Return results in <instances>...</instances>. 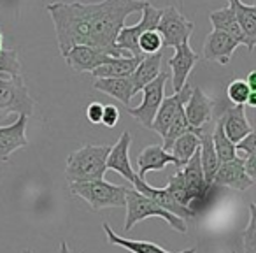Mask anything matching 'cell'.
I'll use <instances>...</instances> for the list:
<instances>
[{"label": "cell", "mask_w": 256, "mask_h": 253, "mask_svg": "<svg viewBox=\"0 0 256 253\" xmlns=\"http://www.w3.org/2000/svg\"><path fill=\"white\" fill-rule=\"evenodd\" d=\"M146 0H102L84 4V20L88 29V46L104 50L110 57H126L116 48V37L124 27V20L134 13H140Z\"/></svg>", "instance_id": "cell-1"}, {"label": "cell", "mask_w": 256, "mask_h": 253, "mask_svg": "<svg viewBox=\"0 0 256 253\" xmlns=\"http://www.w3.org/2000/svg\"><path fill=\"white\" fill-rule=\"evenodd\" d=\"M109 144H88L72 151L67 158V176L68 183L76 181H92V179H102L107 172L106 160L109 155Z\"/></svg>", "instance_id": "cell-2"}, {"label": "cell", "mask_w": 256, "mask_h": 253, "mask_svg": "<svg viewBox=\"0 0 256 253\" xmlns=\"http://www.w3.org/2000/svg\"><path fill=\"white\" fill-rule=\"evenodd\" d=\"M124 209H126V218H124V225H123L124 232H130L136 223H139V221L146 220V218H151V216L164 218L172 228H176V230L181 232V234L188 232L186 220H182V218L165 211L164 207H160L156 202H153L150 197L137 192L136 188L126 190V195H124Z\"/></svg>", "instance_id": "cell-3"}, {"label": "cell", "mask_w": 256, "mask_h": 253, "mask_svg": "<svg viewBox=\"0 0 256 253\" xmlns=\"http://www.w3.org/2000/svg\"><path fill=\"white\" fill-rule=\"evenodd\" d=\"M70 193L90 204L93 211L107 209V207H124V195L130 186L112 185L106 179H92V181L68 183Z\"/></svg>", "instance_id": "cell-4"}, {"label": "cell", "mask_w": 256, "mask_h": 253, "mask_svg": "<svg viewBox=\"0 0 256 253\" xmlns=\"http://www.w3.org/2000/svg\"><path fill=\"white\" fill-rule=\"evenodd\" d=\"M12 113L34 114V100L28 93L22 74H6L0 72V120Z\"/></svg>", "instance_id": "cell-5"}, {"label": "cell", "mask_w": 256, "mask_h": 253, "mask_svg": "<svg viewBox=\"0 0 256 253\" xmlns=\"http://www.w3.org/2000/svg\"><path fill=\"white\" fill-rule=\"evenodd\" d=\"M193 29L195 25L174 6L160 9V22L156 25V32L162 36L164 48H178L182 43H190Z\"/></svg>", "instance_id": "cell-6"}, {"label": "cell", "mask_w": 256, "mask_h": 253, "mask_svg": "<svg viewBox=\"0 0 256 253\" xmlns=\"http://www.w3.org/2000/svg\"><path fill=\"white\" fill-rule=\"evenodd\" d=\"M170 79L168 72H160L153 81H150L144 86L140 92H142V102L137 107L128 106V114L132 118H136L140 125L150 129L151 123L154 120V114H156L158 107H160L162 100L165 97V85Z\"/></svg>", "instance_id": "cell-7"}, {"label": "cell", "mask_w": 256, "mask_h": 253, "mask_svg": "<svg viewBox=\"0 0 256 253\" xmlns=\"http://www.w3.org/2000/svg\"><path fill=\"white\" fill-rule=\"evenodd\" d=\"M140 13H142V18L139 20V23L121 29V32L116 37V48L124 51V53L132 55V57L142 58L144 55L139 51V37L146 30H156V25L160 22V9L154 8L150 2H146V6H144V9Z\"/></svg>", "instance_id": "cell-8"}, {"label": "cell", "mask_w": 256, "mask_h": 253, "mask_svg": "<svg viewBox=\"0 0 256 253\" xmlns=\"http://www.w3.org/2000/svg\"><path fill=\"white\" fill-rule=\"evenodd\" d=\"M182 109H184V116L188 120L190 127L193 129V132H196V130L206 129L209 121L212 120L214 102L210 97L204 93V90L195 86V88H192V93H190Z\"/></svg>", "instance_id": "cell-9"}, {"label": "cell", "mask_w": 256, "mask_h": 253, "mask_svg": "<svg viewBox=\"0 0 256 253\" xmlns=\"http://www.w3.org/2000/svg\"><path fill=\"white\" fill-rule=\"evenodd\" d=\"M134 188L137 190V192H140L142 195L150 197L153 202H156L160 207H164L165 211H168V213L176 214V216L182 218V220H186V218H195V211H192L190 207L182 206V204H179L178 200L172 197V193L167 190V186L165 188H153V186H150L146 183V179L140 178L139 174L136 172V176H134V181H132Z\"/></svg>", "instance_id": "cell-10"}, {"label": "cell", "mask_w": 256, "mask_h": 253, "mask_svg": "<svg viewBox=\"0 0 256 253\" xmlns=\"http://www.w3.org/2000/svg\"><path fill=\"white\" fill-rule=\"evenodd\" d=\"M200 148V146H198ZM181 176H182V185L184 190L190 197V206L193 209V202H198L200 199L207 197L209 190L212 188L210 185H207L206 179H204L202 165H200V151L196 150L193 153V157L186 162L181 167ZM195 211V209H193ZM196 213V211H195Z\"/></svg>", "instance_id": "cell-11"}, {"label": "cell", "mask_w": 256, "mask_h": 253, "mask_svg": "<svg viewBox=\"0 0 256 253\" xmlns=\"http://www.w3.org/2000/svg\"><path fill=\"white\" fill-rule=\"evenodd\" d=\"M64 58L67 62V65L70 69L78 72H92L93 69H96L98 65L109 62L110 57L107 51L98 50L95 46H88V44H78L72 46L68 51L64 53Z\"/></svg>", "instance_id": "cell-12"}, {"label": "cell", "mask_w": 256, "mask_h": 253, "mask_svg": "<svg viewBox=\"0 0 256 253\" xmlns=\"http://www.w3.org/2000/svg\"><path fill=\"white\" fill-rule=\"evenodd\" d=\"M198 60L200 55L192 50L190 43H182L178 48H174V57L168 60L174 92H179L188 83L190 74H192L193 67H195Z\"/></svg>", "instance_id": "cell-13"}, {"label": "cell", "mask_w": 256, "mask_h": 253, "mask_svg": "<svg viewBox=\"0 0 256 253\" xmlns=\"http://www.w3.org/2000/svg\"><path fill=\"white\" fill-rule=\"evenodd\" d=\"M212 185L228 186V188L244 192V190L251 188L254 185V179L249 178L248 172L244 171L242 160L238 157H235L232 160L220 162V167H218L216 174L212 178Z\"/></svg>", "instance_id": "cell-14"}, {"label": "cell", "mask_w": 256, "mask_h": 253, "mask_svg": "<svg viewBox=\"0 0 256 253\" xmlns=\"http://www.w3.org/2000/svg\"><path fill=\"white\" fill-rule=\"evenodd\" d=\"M26 123H28V116L26 114H20L14 123L0 127V164L8 162L16 150L25 148L28 144V139H26Z\"/></svg>", "instance_id": "cell-15"}, {"label": "cell", "mask_w": 256, "mask_h": 253, "mask_svg": "<svg viewBox=\"0 0 256 253\" xmlns=\"http://www.w3.org/2000/svg\"><path fill=\"white\" fill-rule=\"evenodd\" d=\"M130 144H132V136L128 130H124L123 134L120 136V139L116 141L114 146H110L109 155H107V160H106V167L107 171H114L124 178L128 183L134 181V176H136V171H134L132 164H130Z\"/></svg>", "instance_id": "cell-16"}, {"label": "cell", "mask_w": 256, "mask_h": 253, "mask_svg": "<svg viewBox=\"0 0 256 253\" xmlns=\"http://www.w3.org/2000/svg\"><path fill=\"white\" fill-rule=\"evenodd\" d=\"M240 44L235 39H232L228 34L221 32V30H212L209 36L206 37L204 43L202 57L209 62H218L221 65L230 64L232 55Z\"/></svg>", "instance_id": "cell-17"}, {"label": "cell", "mask_w": 256, "mask_h": 253, "mask_svg": "<svg viewBox=\"0 0 256 253\" xmlns=\"http://www.w3.org/2000/svg\"><path fill=\"white\" fill-rule=\"evenodd\" d=\"M190 93H192V86L186 83L179 92H174V95L164 97V100H162L160 107H158L156 114H154V120H153V123H151L150 129L154 130V132L160 134V136L164 137L165 134H167V129H168V125H170L172 118H174L176 111H178L181 106H184Z\"/></svg>", "instance_id": "cell-18"}, {"label": "cell", "mask_w": 256, "mask_h": 253, "mask_svg": "<svg viewBox=\"0 0 256 253\" xmlns=\"http://www.w3.org/2000/svg\"><path fill=\"white\" fill-rule=\"evenodd\" d=\"M168 164H174L176 169H178V160H176L170 151L164 150L162 144H150L137 157V167H139L137 174L146 179V174L150 171H162Z\"/></svg>", "instance_id": "cell-19"}, {"label": "cell", "mask_w": 256, "mask_h": 253, "mask_svg": "<svg viewBox=\"0 0 256 253\" xmlns=\"http://www.w3.org/2000/svg\"><path fill=\"white\" fill-rule=\"evenodd\" d=\"M223 121V129L226 137L232 143H237L242 137H246L249 132H252V127L249 123L248 116H246V106H234L228 107L221 116Z\"/></svg>", "instance_id": "cell-20"}, {"label": "cell", "mask_w": 256, "mask_h": 253, "mask_svg": "<svg viewBox=\"0 0 256 253\" xmlns=\"http://www.w3.org/2000/svg\"><path fill=\"white\" fill-rule=\"evenodd\" d=\"M102 227L107 235V242H110V244H114V246H121V248H126L132 253H196V248H188V249H182V251H168V249L162 248L156 242L121 237V235H118L116 232L110 228L109 223H104Z\"/></svg>", "instance_id": "cell-21"}, {"label": "cell", "mask_w": 256, "mask_h": 253, "mask_svg": "<svg viewBox=\"0 0 256 253\" xmlns=\"http://www.w3.org/2000/svg\"><path fill=\"white\" fill-rule=\"evenodd\" d=\"M209 22L212 23V29L214 30H221V32L228 34L232 39H235L238 44H242V46L248 48V51L254 50V48L249 44L246 34L242 32V29L238 27V23H237V20H235L234 11H232L230 6H226V8L218 9V11L210 13V15H209Z\"/></svg>", "instance_id": "cell-22"}, {"label": "cell", "mask_w": 256, "mask_h": 253, "mask_svg": "<svg viewBox=\"0 0 256 253\" xmlns=\"http://www.w3.org/2000/svg\"><path fill=\"white\" fill-rule=\"evenodd\" d=\"M93 88L96 92L107 93V95L114 97L120 100L123 106H130V100L136 95L134 92V83L130 76H123V78H95L93 81Z\"/></svg>", "instance_id": "cell-23"}, {"label": "cell", "mask_w": 256, "mask_h": 253, "mask_svg": "<svg viewBox=\"0 0 256 253\" xmlns=\"http://www.w3.org/2000/svg\"><path fill=\"white\" fill-rule=\"evenodd\" d=\"M162 62H164V55L162 51L153 55H146V57L140 58L139 65L136 67L134 74L130 76L134 83V92H140L144 86L150 81H153L158 74L162 72Z\"/></svg>", "instance_id": "cell-24"}, {"label": "cell", "mask_w": 256, "mask_h": 253, "mask_svg": "<svg viewBox=\"0 0 256 253\" xmlns=\"http://www.w3.org/2000/svg\"><path fill=\"white\" fill-rule=\"evenodd\" d=\"M140 58L126 55V57H114L109 62L93 69L90 74L93 78H123V76H132L136 67L139 65Z\"/></svg>", "instance_id": "cell-25"}, {"label": "cell", "mask_w": 256, "mask_h": 253, "mask_svg": "<svg viewBox=\"0 0 256 253\" xmlns=\"http://www.w3.org/2000/svg\"><path fill=\"white\" fill-rule=\"evenodd\" d=\"M196 136L200 141V165H202V172H204V179H206L207 185L212 186V178L216 174L218 167H220V158H218L216 151L212 146V137L210 132H206V129L196 130Z\"/></svg>", "instance_id": "cell-26"}, {"label": "cell", "mask_w": 256, "mask_h": 253, "mask_svg": "<svg viewBox=\"0 0 256 253\" xmlns=\"http://www.w3.org/2000/svg\"><path fill=\"white\" fill-rule=\"evenodd\" d=\"M228 6L234 11V16L237 20L238 27L246 34L249 44L254 48L256 44V6L254 4H244L242 0H226Z\"/></svg>", "instance_id": "cell-27"}, {"label": "cell", "mask_w": 256, "mask_h": 253, "mask_svg": "<svg viewBox=\"0 0 256 253\" xmlns=\"http://www.w3.org/2000/svg\"><path fill=\"white\" fill-rule=\"evenodd\" d=\"M200 146V141H198V136L195 132H186L182 136H179L178 139L172 143V146L168 148L174 158L178 160V169H181L190 158L193 157L196 150Z\"/></svg>", "instance_id": "cell-28"}, {"label": "cell", "mask_w": 256, "mask_h": 253, "mask_svg": "<svg viewBox=\"0 0 256 253\" xmlns=\"http://www.w3.org/2000/svg\"><path fill=\"white\" fill-rule=\"evenodd\" d=\"M210 137H212V146L218 158H220V162H226L237 157V153H235V143H232L226 137V134H224L221 118L216 121V129H214V132H210Z\"/></svg>", "instance_id": "cell-29"}, {"label": "cell", "mask_w": 256, "mask_h": 253, "mask_svg": "<svg viewBox=\"0 0 256 253\" xmlns=\"http://www.w3.org/2000/svg\"><path fill=\"white\" fill-rule=\"evenodd\" d=\"M186 132H193V129L190 127L188 120H186V116H184V109H182V106H181L176 111L174 118H172L170 125H168V129H167V134L164 136V144H162L164 150L168 151L172 143H174L179 136H182V134H186Z\"/></svg>", "instance_id": "cell-30"}, {"label": "cell", "mask_w": 256, "mask_h": 253, "mask_svg": "<svg viewBox=\"0 0 256 253\" xmlns=\"http://www.w3.org/2000/svg\"><path fill=\"white\" fill-rule=\"evenodd\" d=\"M242 248L246 253H256V206L249 204V223L242 232Z\"/></svg>", "instance_id": "cell-31"}, {"label": "cell", "mask_w": 256, "mask_h": 253, "mask_svg": "<svg viewBox=\"0 0 256 253\" xmlns=\"http://www.w3.org/2000/svg\"><path fill=\"white\" fill-rule=\"evenodd\" d=\"M249 93H251V90L244 79H234L226 86V97L234 106H246Z\"/></svg>", "instance_id": "cell-32"}, {"label": "cell", "mask_w": 256, "mask_h": 253, "mask_svg": "<svg viewBox=\"0 0 256 253\" xmlns=\"http://www.w3.org/2000/svg\"><path fill=\"white\" fill-rule=\"evenodd\" d=\"M164 44H162V36L156 30H146L144 34H140L139 37V51L146 57V55H153L162 51Z\"/></svg>", "instance_id": "cell-33"}, {"label": "cell", "mask_w": 256, "mask_h": 253, "mask_svg": "<svg viewBox=\"0 0 256 253\" xmlns=\"http://www.w3.org/2000/svg\"><path fill=\"white\" fill-rule=\"evenodd\" d=\"M235 153L240 160L248 157H256V134L254 130L249 132L246 137H242L240 141L235 143Z\"/></svg>", "instance_id": "cell-34"}, {"label": "cell", "mask_w": 256, "mask_h": 253, "mask_svg": "<svg viewBox=\"0 0 256 253\" xmlns=\"http://www.w3.org/2000/svg\"><path fill=\"white\" fill-rule=\"evenodd\" d=\"M118 121H120V111H118V107L112 106V104H109V106H104L102 121H100V123L106 125L107 129H112V127H116Z\"/></svg>", "instance_id": "cell-35"}, {"label": "cell", "mask_w": 256, "mask_h": 253, "mask_svg": "<svg viewBox=\"0 0 256 253\" xmlns=\"http://www.w3.org/2000/svg\"><path fill=\"white\" fill-rule=\"evenodd\" d=\"M102 113H104V104H100V102H92L86 107V118H88V121L93 125H100V121H102Z\"/></svg>", "instance_id": "cell-36"}, {"label": "cell", "mask_w": 256, "mask_h": 253, "mask_svg": "<svg viewBox=\"0 0 256 253\" xmlns=\"http://www.w3.org/2000/svg\"><path fill=\"white\" fill-rule=\"evenodd\" d=\"M246 83H248V86H249V90H251V92H256V72L254 71L249 72Z\"/></svg>", "instance_id": "cell-37"}, {"label": "cell", "mask_w": 256, "mask_h": 253, "mask_svg": "<svg viewBox=\"0 0 256 253\" xmlns=\"http://www.w3.org/2000/svg\"><path fill=\"white\" fill-rule=\"evenodd\" d=\"M246 104H248L249 107H256V92H251L248 97V100H246Z\"/></svg>", "instance_id": "cell-38"}, {"label": "cell", "mask_w": 256, "mask_h": 253, "mask_svg": "<svg viewBox=\"0 0 256 253\" xmlns=\"http://www.w3.org/2000/svg\"><path fill=\"white\" fill-rule=\"evenodd\" d=\"M60 253H72L70 248H68V244L65 241H62V244H60Z\"/></svg>", "instance_id": "cell-39"}, {"label": "cell", "mask_w": 256, "mask_h": 253, "mask_svg": "<svg viewBox=\"0 0 256 253\" xmlns=\"http://www.w3.org/2000/svg\"><path fill=\"white\" fill-rule=\"evenodd\" d=\"M4 50V34L0 32V51Z\"/></svg>", "instance_id": "cell-40"}, {"label": "cell", "mask_w": 256, "mask_h": 253, "mask_svg": "<svg viewBox=\"0 0 256 253\" xmlns=\"http://www.w3.org/2000/svg\"><path fill=\"white\" fill-rule=\"evenodd\" d=\"M22 253H32V249H28V248H25V249H23V251Z\"/></svg>", "instance_id": "cell-41"}]
</instances>
